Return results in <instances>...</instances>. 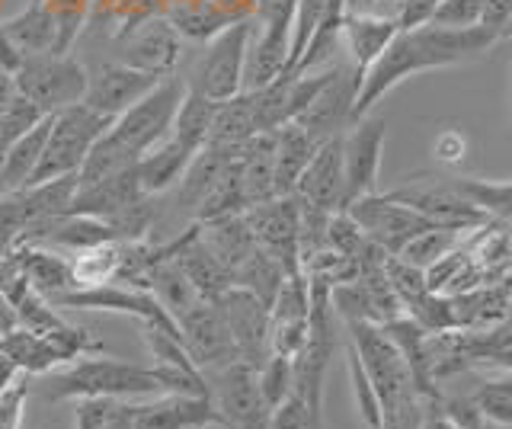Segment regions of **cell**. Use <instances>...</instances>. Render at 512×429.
Listing matches in <instances>:
<instances>
[{"label":"cell","mask_w":512,"mask_h":429,"mask_svg":"<svg viewBox=\"0 0 512 429\" xmlns=\"http://www.w3.org/2000/svg\"><path fill=\"white\" fill-rule=\"evenodd\" d=\"M496 42L500 39L487 33L484 26L448 29V26L426 23L416 29H400L388 49L378 55L375 65L365 71L359 97H356V109H352V122L375 113V106L388 97L397 84H404L407 77L464 65V61L487 55Z\"/></svg>","instance_id":"cell-1"},{"label":"cell","mask_w":512,"mask_h":429,"mask_svg":"<svg viewBox=\"0 0 512 429\" xmlns=\"http://www.w3.org/2000/svg\"><path fill=\"white\" fill-rule=\"evenodd\" d=\"M183 93H186V81H180V77H173V74L164 77L148 97H141L135 106H128L122 116L112 119L103 141L122 154L125 164H138L144 154L170 138V125H173L176 106H180Z\"/></svg>","instance_id":"cell-2"},{"label":"cell","mask_w":512,"mask_h":429,"mask_svg":"<svg viewBox=\"0 0 512 429\" xmlns=\"http://www.w3.org/2000/svg\"><path fill=\"white\" fill-rule=\"evenodd\" d=\"M48 394L55 401H68V397H157L160 385L154 381V372L144 365L103 359V356H84L77 359L68 372L52 378Z\"/></svg>","instance_id":"cell-3"},{"label":"cell","mask_w":512,"mask_h":429,"mask_svg":"<svg viewBox=\"0 0 512 429\" xmlns=\"http://www.w3.org/2000/svg\"><path fill=\"white\" fill-rule=\"evenodd\" d=\"M109 125H112V119L93 113V109L84 103H74L68 109H61V113H55L42 157H39V167L29 177V186L77 173L84 167L90 148L106 135Z\"/></svg>","instance_id":"cell-4"},{"label":"cell","mask_w":512,"mask_h":429,"mask_svg":"<svg viewBox=\"0 0 512 429\" xmlns=\"http://www.w3.org/2000/svg\"><path fill=\"white\" fill-rule=\"evenodd\" d=\"M388 196L410 205L413 212L429 218L436 228H452V231H477L487 221H493L480 205L464 193L455 177H432V173H416L407 177L400 186L388 189Z\"/></svg>","instance_id":"cell-5"},{"label":"cell","mask_w":512,"mask_h":429,"mask_svg":"<svg viewBox=\"0 0 512 429\" xmlns=\"http://www.w3.org/2000/svg\"><path fill=\"white\" fill-rule=\"evenodd\" d=\"M253 29H256L253 20H237L231 26H224L218 36L208 39L186 87L215 103L237 97L244 90V68H247V49Z\"/></svg>","instance_id":"cell-6"},{"label":"cell","mask_w":512,"mask_h":429,"mask_svg":"<svg viewBox=\"0 0 512 429\" xmlns=\"http://www.w3.org/2000/svg\"><path fill=\"white\" fill-rule=\"evenodd\" d=\"M16 77V90L23 93L29 103H36L45 116H55L61 109H68L74 103L84 100L90 71L80 65V61L68 55H29L23 58Z\"/></svg>","instance_id":"cell-7"},{"label":"cell","mask_w":512,"mask_h":429,"mask_svg":"<svg viewBox=\"0 0 512 429\" xmlns=\"http://www.w3.org/2000/svg\"><path fill=\"white\" fill-rule=\"evenodd\" d=\"M343 212L356 221L368 241L378 244L384 253H391V257H397L407 247V241H413L420 231L436 228L429 218L413 212L410 205L391 199L388 193H368L356 202H349Z\"/></svg>","instance_id":"cell-8"},{"label":"cell","mask_w":512,"mask_h":429,"mask_svg":"<svg viewBox=\"0 0 512 429\" xmlns=\"http://www.w3.org/2000/svg\"><path fill=\"white\" fill-rule=\"evenodd\" d=\"M244 225L250 228L256 247H263L285 273H301V212L295 196H276L244 212Z\"/></svg>","instance_id":"cell-9"},{"label":"cell","mask_w":512,"mask_h":429,"mask_svg":"<svg viewBox=\"0 0 512 429\" xmlns=\"http://www.w3.org/2000/svg\"><path fill=\"white\" fill-rule=\"evenodd\" d=\"M58 311L64 308H84V311H116L128 314L141 324H157L170 333H180L173 314L160 305V301L148 292L138 289V285H125V282H106V285H93V289H68L55 298H48Z\"/></svg>","instance_id":"cell-10"},{"label":"cell","mask_w":512,"mask_h":429,"mask_svg":"<svg viewBox=\"0 0 512 429\" xmlns=\"http://www.w3.org/2000/svg\"><path fill=\"white\" fill-rule=\"evenodd\" d=\"M384 135H388V122L372 113L343 132V209L368 193H378Z\"/></svg>","instance_id":"cell-11"},{"label":"cell","mask_w":512,"mask_h":429,"mask_svg":"<svg viewBox=\"0 0 512 429\" xmlns=\"http://www.w3.org/2000/svg\"><path fill=\"white\" fill-rule=\"evenodd\" d=\"M359 87H362V74L349 61L333 65L330 81L320 87V93L304 106V113L295 122L317 141H330L336 135H343L352 125V109H356Z\"/></svg>","instance_id":"cell-12"},{"label":"cell","mask_w":512,"mask_h":429,"mask_svg":"<svg viewBox=\"0 0 512 429\" xmlns=\"http://www.w3.org/2000/svg\"><path fill=\"white\" fill-rule=\"evenodd\" d=\"M176 327H180L189 359L196 362L199 369H224V365L240 359L231 330L224 324L215 301L199 298L189 311L176 317Z\"/></svg>","instance_id":"cell-13"},{"label":"cell","mask_w":512,"mask_h":429,"mask_svg":"<svg viewBox=\"0 0 512 429\" xmlns=\"http://www.w3.org/2000/svg\"><path fill=\"white\" fill-rule=\"evenodd\" d=\"M183 55V42L170 20H144L119 36L116 61L135 71H148L154 77H170Z\"/></svg>","instance_id":"cell-14"},{"label":"cell","mask_w":512,"mask_h":429,"mask_svg":"<svg viewBox=\"0 0 512 429\" xmlns=\"http://www.w3.org/2000/svg\"><path fill=\"white\" fill-rule=\"evenodd\" d=\"M215 305H218V311L224 317V324H228V330H231L240 359L260 369V365L272 356L269 308L256 295H250L247 289H237V285H231V289L224 292Z\"/></svg>","instance_id":"cell-15"},{"label":"cell","mask_w":512,"mask_h":429,"mask_svg":"<svg viewBox=\"0 0 512 429\" xmlns=\"http://www.w3.org/2000/svg\"><path fill=\"white\" fill-rule=\"evenodd\" d=\"M164 81V77H154L148 71H135L128 65H119V61H106L100 65L87 81V93H84V106H90L93 113H100L106 119L122 116L128 106H135L141 97Z\"/></svg>","instance_id":"cell-16"},{"label":"cell","mask_w":512,"mask_h":429,"mask_svg":"<svg viewBox=\"0 0 512 429\" xmlns=\"http://www.w3.org/2000/svg\"><path fill=\"white\" fill-rule=\"evenodd\" d=\"M292 196L320 212H343V135L317 148L311 164L298 177Z\"/></svg>","instance_id":"cell-17"},{"label":"cell","mask_w":512,"mask_h":429,"mask_svg":"<svg viewBox=\"0 0 512 429\" xmlns=\"http://www.w3.org/2000/svg\"><path fill=\"white\" fill-rule=\"evenodd\" d=\"M218 426L212 397L157 394V401L135 404V429H208Z\"/></svg>","instance_id":"cell-18"},{"label":"cell","mask_w":512,"mask_h":429,"mask_svg":"<svg viewBox=\"0 0 512 429\" xmlns=\"http://www.w3.org/2000/svg\"><path fill=\"white\" fill-rule=\"evenodd\" d=\"M138 199H144V193L138 186L135 164H132L128 170L112 173V177H106V180H96L90 186H77L68 215H87V218L109 221Z\"/></svg>","instance_id":"cell-19"},{"label":"cell","mask_w":512,"mask_h":429,"mask_svg":"<svg viewBox=\"0 0 512 429\" xmlns=\"http://www.w3.org/2000/svg\"><path fill=\"white\" fill-rule=\"evenodd\" d=\"M400 33L394 17L388 13H349L346 10V20H343V42H346V52H349V65L356 68L362 77L365 71L375 65L378 55L388 49L391 39Z\"/></svg>","instance_id":"cell-20"},{"label":"cell","mask_w":512,"mask_h":429,"mask_svg":"<svg viewBox=\"0 0 512 429\" xmlns=\"http://www.w3.org/2000/svg\"><path fill=\"white\" fill-rule=\"evenodd\" d=\"M276 151H272V183H276V196H292L295 183L311 164V157L324 141L308 135L298 122H285L276 132Z\"/></svg>","instance_id":"cell-21"},{"label":"cell","mask_w":512,"mask_h":429,"mask_svg":"<svg viewBox=\"0 0 512 429\" xmlns=\"http://www.w3.org/2000/svg\"><path fill=\"white\" fill-rule=\"evenodd\" d=\"M13 253H16V260H20V266H23L29 289L39 292L42 298H55L61 292L74 289L71 260L61 257L58 250L42 247V244H16Z\"/></svg>","instance_id":"cell-22"},{"label":"cell","mask_w":512,"mask_h":429,"mask_svg":"<svg viewBox=\"0 0 512 429\" xmlns=\"http://www.w3.org/2000/svg\"><path fill=\"white\" fill-rule=\"evenodd\" d=\"M192 151H186V148H180L176 141H160V145L154 148V151H148L141 157V161L135 164V177H138V186H141V193L144 196H151V199H157V196H164L167 189H173V186H180V180H183V173L189 170V164H192Z\"/></svg>","instance_id":"cell-23"},{"label":"cell","mask_w":512,"mask_h":429,"mask_svg":"<svg viewBox=\"0 0 512 429\" xmlns=\"http://www.w3.org/2000/svg\"><path fill=\"white\" fill-rule=\"evenodd\" d=\"M0 26H4L7 39L16 45V52L23 58L45 52L58 55V20L48 4H26L23 13H16V17L4 20Z\"/></svg>","instance_id":"cell-24"},{"label":"cell","mask_w":512,"mask_h":429,"mask_svg":"<svg viewBox=\"0 0 512 429\" xmlns=\"http://www.w3.org/2000/svg\"><path fill=\"white\" fill-rule=\"evenodd\" d=\"M48 129H52V116H45L36 129H29L23 138H16L13 145L0 154V196L16 193V189L29 186V177L39 167Z\"/></svg>","instance_id":"cell-25"},{"label":"cell","mask_w":512,"mask_h":429,"mask_svg":"<svg viewBox=\"0 0 512 429\" xmlns=\"http://www.w3.org/2000/svg\"><path fill=\"white\" fill-rule=\"evenodd\" d=\"M215 113H218V103L202 97V93L189 90L183 93L180 106H176V116H173V135L170 141H176L180 148L199 154L208 145V135H212V125H215Z\"/></svg>","instance_id":"cell-26"},{"label":"cell","mask_w":512,"mask_h":429,"mask_svg":"<svg viewBox=\"0 0 512 429\" xmlns=\"http://www.w3.org/2000/svg\"><path fill=\"white\" fill-rule=\"evenodd\" d=\"M285 276H288L285 269L276 260H272L263 247H253L247 257L237 263L234 273H231L237 289H247L250 295L260 298L266 308L272 305V298H276V292H279V285H282Z\"/></svg>","instance_id":"cell-27"},{"label":"cell","mask_w":512,"mask_h":429,"mask_svg":"<svg viewBox=\"0 0 512 429\" xmlns=\"http://www.w3.org/2000/svg\"><path fill=\"white\" fill-rule=\"evenodd\" d=\"M71 279L74 289H93V285H106L119 279V266H122V244H100L90 250L71 253Z\"/></svg>","instance_id":"cell-28"},{"label":"cell","mask_w":512,"mask_h":429,"mask_svg":"<svg viewBox=\"0 0 512 429\" xmlns=\"http://www.w3.org/2000/svg\"><path fill=\"white\" fill-rule=\"evenodd\" d=\"M461 244H464V234L461 231H452V228H426V231L416 234L413 241H407V247L400 250L397 257L426 273L429 266H436L439 260H445L448 253H455Z\"/></svg>","instance_id":"cell-29"},{"label":"cell","mask_w":512,"mask_h":429,"mask_svg":"<svg viewBox=\"0 0 512 429\" xmlns=\"http://www.w3.org/2000/svg\"><path fill=\"white\" fill-rule=\"evenodd\" d=\"M346 369H349V385H352V397H356V410H359L362 423L368 429H381V401H378L372 378H368L365 365L356 349H352V343L346 349Z\"/></svg>","instance_id":"cell-30"},{"label":"cell","mask_w":512,"mask_h":429,"mask_svg":"<svg viewBox=\"0 0 512 429\" xmlns=\"http://www.w3.org/2000/svg\"><path fill=\"white\" fill-rule=\"evenodd\" d=\"M324 7H327V0H298L295 4L292 29H288V68H285V74L295 71L304 49H308L314 29H317L320 17H324Z\"/></svg>","instance_id":"cell-31"},{"label":"cell","mask_w":512,"mask_h":429,"mask_svg":"<svg viewBox=\"0 0 512 429\" xmlns=\"http://www.w3.org/2000/svg\"><path fill=\"white\" fill-rule=\"evenodd\" d=\"M256 381H260V394L269 410L285 404L295 391V375H292V359L272 353L260 369H256Z\"/></svg>","instance_id":"cell-32"},{"label":"cell","mask_w":512,"mask_h":429,"mask_svg":"<svg viewBox=\"0 0 512 429\" xmlns=\"http://www.w3.org/2000/svg\"><path fill=\"white\" fill-rule=\"evenodd\" d=\"M125 413H132V404H125L122 397H77L74 423L77 429H109Z\"/></svg>","instance_id":"cell-33"},{"label":"cell","mask_w":512,"mask_h":429,"mask_svg":"<svg viewBox=\"0 0 512 429\" xmlns=\"http://www.w3.org/2000/svg\"><path fill=\"white\" fill-rule=\"evenodd\" d=\"M42 119H45L42 109L36 103H29L23 93H16L13 103L0 113V154H4L16 138H23L29 129H36Z\"/></svg>","instance_id":"cell-34"},{"label":"cell","mask_w":512,"mask_h":429,"mask_svg":"<svg viewBox=\"0 0 512 429\" xmlns=\"http://www.w3.org/2000/svg\"><path fill=\"white\" fill-rule=\"evenodd\" d=\"M471 401L484 420L500 423V426H512V378L484 381V385L471 394Z\"/></svg>","instance_id":"cell-35"},{"label":"cell","mask_w":512,"mask_h":429,"mask_svg":"<svg viewBox=\"0 0 512 429\" xmlns=\"http://www.w3.org/2000/svg\"><path fill=\"white\" fill-rule=\"evenodd\" d=\"M384 273H388L391 289H394V295L400 298V305H404V314H407V308L413 305V301H420V298L429 292L423 269H416V266L404 263L400 257H388V263H384Z\"/></svg>","instance_id":"cell-36"},{"label":"cell","mask_w":512,"mask_h":429,"mask_svg":"<svg viewBox=\"0 0 512 429\" xmlns=\"http://www.w3.org/2000/svg\"><path fill=\"white\" fill-rule=\"evenodd\" d=\"M26 228H29V218L23 209L20 189L0 196V250H13V244L20 241Z\"/></svg>","instance_id":"cell-37"},{"label":"cell","mask_w":512,"mask_h":429,"mask_svg":"<svg viewBox=\"0 0 512 429\" xmlns=\"http://www.w3.org/2000/svg\"><path fill=\"white\" fill-rule=\"evenodd\" d=\"M269 429H327V426H324V417L311 413V407L304 404L298 394H292L285 404H279L276 410H272Z\"/></svg>","instance_id":"cell-38"},{"label":"cell","mask_w":512,"mask_h":429,"mask_svg":"<svg viewBox=\"0 0 512 429\" xmlns=\"http://www.w3.org/2000/svg\"><path fill=\"white\" fill-rule=\"evenodd\" d=\"M29 378L32 375L20 372L4 391H0V429H20L26 397H29Z\"/></svg>","instance_id":"cell-39"},{"label":"cell","mask_w":512,"mask_h":429,"mask_svg":"<svg viewBox=\"0 0 512 429\" xmlns=\"http://www.w3.org/2000/svg\"><path fill=\"white\" fill-rule=\"evenodd\" d=\"M429 23L448 26V29H468L480 23V0H442L436 17Z\"/></svg>","instance_id":"cell-40"},{"label":"cell","mask_w":512,"mask_h":429,"mask_svg":"<svg viewBox=\"0 0 512 429\" xmlns=\"http://www.w3.org/2000/svg\"><path fill=\"white\" fill-rule=\"evenodd\" d=\"M439 4L442 0H394V10L388 17H394L397 29H416L436 17Z\"/></svg>","instance_id":"cell-41"},{"label":"cell","mask_w":512,"mask_h":429,"mask_svg":"<svg viewBox=\"0 0 512 429\" xmlns=\"http://www.w3.org/2000/svg\"><path fill=\"white\" fill-rule=\"evenodd\" d=\"M509 17H512V0H480V23L477 26H484L496 39L503 36Z\"/></svg>","instance_id":"cell-42"},{"label":"cell","mask_w":512,"mask_h":429,"mask_svg":"<svg viewBox=\"0 0 512 429\" xmlns=\"http://www.w3.org/2000/svg\"><path fill=\"white\" fill-rule=\"evenodd\" d=\"M420 429H455L452 420L445 417L442 404H439V394L423 397V420H420Z\"/></svg>","instance_id":"cell-43"},{"label":"cell","mask_w":512,"mask_h":429,"mask_svg":"<svg viewBox=\"0 0 512 429\" xmlns=\"http://www.w3.org/2000/svg\"><path fill=\"white\" fill-rule=\"evenodd\" d=\"M20 65H23V55L16 52V45L7 39L4 26H0V71H10V74H16V71H20Z\"/></svg>","instance_id":"cell-44"},{"label":"cell","mask_w":512,"mask_h":429,"mask_svg":"<svg viewBox=\"0 0 512 429\" xmlns=\"http://www.w3.org/2000/svg\"><path fill=\"white\" fill-rule=\"evenodd\" d=\"M16 77L10 74V71H0V113H4V109L13 103V97H16Z\"/></svg>","instance_id":"cell-45"},{"label":"cell","mask_w":512,"mask_h":429,"mask_svg":"<svg viewBox=\"0 0 512 429\" xmlns=\"http://www.w3.org/2000/svg\"><path fill=\"white\" fill-rule=\"evenodd\" d=\"M16 327V308L7 301V295L0 292V337H4V333H10Z\"/></svg>","instance_id":"cell-46"},{"label":"cell","mask_w":512,"mask_h":429,"mask_svg":"<svg viewBox=\"0 0 512 429\" xmlns=\"http://www.w3.org/2000/svg\"><path fill=\"white\" fill-rule=\"evenodd\" d=\"M16 375H20V369H16L13 359L4 353V349H0V391H4Z\"/></svg>","instance_id":"cell-47"},{"label":"cell","mask_w":512,"mask_h":429,"mask_svg":"<svg viewBox=\"0 0 512 429\" xmlns=\"http://www.w3.org/2000/svg\"><path fill=\"white\" fill-rule=\"evenodd\" d=\"M500 39H512V17H509V23H506V29H503V36Z\"/></svg>","instance_id":"cell-48"},{"label":"cell","mask_w":512,"mask_h":429,"mask_svg":"<svg viewBox=\"0 0 512 429\" xmlns=\"http://www.w3.org/2000/svg\"><path fill=\"white\" fill-rule=\"evenodd\" d=\"M29 4H45V0H29Z\"/></svg>","instance_id":"cell-49"},{"label":"cell","mask_w":512,"mask_h":429,"mask_svg":"<svg viewBox=\"0 0 512 429\" xmlns=\"http://www.w3.org/2000/svg\"><path fill=\"white\" fill-rule=\"evenodd\" d=\"M509 132H512V129H509Z\"/></svg>","instance_id":"cell-50"}]
</instances>
